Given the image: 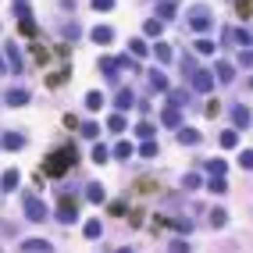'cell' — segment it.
<instances>
[{"label":"cell","mask_w":253,"mask_h":253,"mask_svg":"<svg viewBox=\"0 0 253 253\" xmlns=\"http://www.w3.org/2000/svg\"><path fill=\"white\" fill-rule=\"evenodd\" d=\"M72 164H75V146H61V150H54L47 160H43V175L47 178H61Z\"/></svg>","instance_id":"obj_1"},{"label":"cell","mask_w":253,"mask_h":253,"mask_svg":"<svg viewBox=\"0 0 253 253\" xmlns=\"http://www.w3.org/2000/svg\"><path fill=\"white\" fill-rule=\"evenodd\" d=\"M189 25L196 29V32H207V29L214 25V11L207 7V4H193L189 7Z\"/></svg>","instance_id":"obj_2"},{"label":"cell","mask_w":253,"mask_h":253,"mask_svg":"<svg viewBox=\"0 0 253 253\" xmlns=\"http://www.w3.org/2000/svg\"><path fill=\"white\" fill-rule=\"evenodd\" d=\"M189 86L196 89V93H211L214 75H211V72H203V68H193V72H189Z\"/></svg>","instance_id":"obj_3"},{"label":"cell","mask_w":253,"mask_h":253,"mask_svg":"<svg viewBox=\"0 0 253 253\" xmlns=\"http://www.w3.org/2000/svg\"><path fill=\"white\" fill-rule=\"evenodd\" d=\"M25 217L29 221H47V203L36 196H25Z\"/></svg>","instance_id":"obj_4"},{"label":"cell","mask_w":253,"mask_h":253,"mask_svg":"<svg viewBox=\"0 0 253 253\" xmlns=\"http://www.w3.org/2000/svg\"><path fill=\"white\" fill-rule=\"evenodd\" d=\"M57 217H61L64 225H75V221H78V207H75V200L61 196V203H57Z\"/></svg>","instance_id":"obj_5"},{"label":"cell","mask_w":253,"mask_h":253,"mask_svg":"<svg viewBox=\"0 0 253 253\" xmlns=\"http://www.w3.org/2000/svg\"><path fill=\"white\" fill-rule=\"evenodd\" d=\"M225 43H239V47H250V32L246 29H225Z\"/></svg>","instance_id":"obj_6"},{"label":"cell","mask_w":253,"mask_h":253,"mask_svg":"<svg viewBox=\"0 0 253 253\" xmlns=\"http://www.w3.org/2000/svg\"><path fill=\"white\" fill-rule=\"evenodd\" d=\"M214 78H217V82H232V78H235V68L228 64V61H217V64H214Z\"/></svg>","instance_id":"obj_7"},{"label":"cell","mask_w":253,"mask_h":253,"mask_svg":"<svg viewBox=\"0 0 253 253\" xmlns=\"http://www.w3.org/2000/svg\"><path fill=\"white\" fill-rule=\"evenodd\" d=\"M7 103H11V107H25V103H29V89H11Z\"/></svg>","instance_id":"obj_8"},{"label":"cell","mask_w":253,"mask_h":253,"mask_svg":"<svg viewBox=\"0 0 253 253\" xmlns=\"http://www.w3.org/2000/svg\"><path fill=\"white\" fill-rule=\"evenodd\" d=\"M132 103H136V97H132V89H121V93L114 97V107H118V111H129Z\"/></svg>","instance_id":"obj_9"},{"label":"cell","mask_w":253,"mask_h":253,"mask_svg":"<svg viewBox=\"0 0 253 253\" xmlns=\"http://www.w3.org/2000/svg\"><path fill=\"white\" fill-rule=\"evenodd\" d=\"M160 121H164L168 129H178V125H182V114H178V107H168L164 114H160Z\"/></svg>","instance_id":"obj_10"},{"label":"cell","mask_w":253,"mask_h":253,"mask_svg":"<svg viewBox=\"0 0 253 253\" xmlns=\"http://www.w3.org/2000/svg\"><path fill=\"white\" fill-rule=\"evenodd\" d=\"M178 143L196 146V143H200V132H196V129H182V125H178Z\"/></svg>","instance_id":"obj_11"},{"label":"cell","mask_w":253,"mask_h":253,"mask_svg":"<svg viewBox=\"0 0 253 253\" xmlns=\"http://www.w3.org/2000/svg\"><path fill=\"white\" fill-rule=\"evenodd\" d=\"M150 86L157 89V93H164V89H168V75L160 72V68H154V72H150Z\"/></svg>","instance_id":"obj_12"},{"label":"cell","mask_w":253,"mask_h":253,"mask_svg":"<svg viewBox=\"0 0 253 253\" xmlns=\"http://www.w3.org/2000/svg\"><path fill=\"white\" fill-rule=\"evenodd\" d=\"M0 143H4L7 150H21V146H25V136H18V132H7Z\"/></svg>","instance_id":"obj_13"},{"label":"cell","mask_w":253,"mask_h":253,"mask_svg":"<svg viewBox=\"0 0 253 253\" xmlns=\"http://www.w3.org/2000/svg\"><path fill=\"white\" fill-rule=\"evenodd\" d=\"M114 39V29L111 25H97L93 29V43H111Z\"/></svg>","instance_id":"obj_14"},{"label":"cell","mask_w":253,"mask_h":253,"mask_svg":"<svg viewBox=\"0 0 253 253\" xmlns=\"http://www.w3.org/2000/svg\"><path fill=\"white\" fill-rule=\"evenodd\" d=\"M232 121L239 125V129H246L250 125V107H232Z\"/></svg>","instance_id":"obj_15"},{"label":"cell","mask_w":253,"mask_h":253,"mask_svg":"<svg viewBox=\"0 0 253 253\" xmlns=\"http://www.w3.org/2000/svg\"><path fill=\"white\" fill-rule=\"evenodd\" d=\"M25 253H50V243H43V239H29Z\"/></svg>","instance_id":"obj_16"},{"label":"cell","mask_w":253,"mask_h":253,"mask_svg":"<svg viewBox=\"0 0 253 253\" xmlns=\"http://www.w3.org/2000/svg\"><path fill=\"white\" fill-rule=\"evenodd\" d=\"M100 72L107 75V78H114V72H118V61H114V57H100Z\"/></svg>","instance_id":"obj_17"},{"label":"cell","mask_w":253,"mask_h":253,"mask_svg":"<svg viewBox=\"0 0 253 253\" xmlns=\"http://www.w3.org/2000/svg\"><path fill=\"white\" fill-rule=\"evenodd\" d=\"M207 189H211L214 196H221V193H228V186H225V178H221V175H214L211 182H207Z\"/></svg>","instance_id":"obj_18"},{"label":"cell","mask_w":253,"mask_h":253,"mask_svg":"<svg viewBox=\"0 0 253 253\" xmlns=\"http://www.w3.org/2000/svg\"><path fill=\"white\" fill-rule=\"evenodd\" d=\"M132 154H136V150H132V143H125V139H121L118 146H114V157H118V160H129Z\"/></svg>","instance_id":"obj_19"},{"label":"cell","mask_w":253,"mask_h":253,"mask_svg":"<svg viewBox=\"0 0 253 253\" xmlns=\"http://www.w3.org/2000/svg\"><path fill=\"white\" fill-rule=\"evenodd\" d=\"M171 107H186V100H189V93H186V89H171Z\"/></svg>","instance_id":"obj_20"},{"label":"cell","mask_w":253,"mask_h":253,"mask_svg":"<svg viewBox=\"0 0 253 253\" xmlns=\"http://www.w3.org/2000/svg\"><path fill=\"white\" fill-rule=\"evenodd\" d=\"M86 107L89 111H100L103 107V93H97V89H93V93H86Z\"/></svg>","instance_id":"obj_21"},{"label":"cell","mask_w":253,"mask_h":253,"mask_svg":"<svg viewBox=\"0 0 253 253\" xmlns=\"http://www.w3.org/2000/svg\"><path fill=\"white\" fill-rule=\"evenodd\" d=\"M175 11H178V7H175V0H164V4L157 7V18H175Z\"/></svg>","instance_id":"obj_22"},{"label":"cell","mask_w":253,"mask_h":253,"mask_svg":"<svg viewBox=\"0 0 253 253\" xmlns=\"http://www.w3.org/2000/svg\"><path fill=\"white\" fill-rule=\"evenodd\" d=\"M211 225H214V228H225V225H228V214L221 211V207H217V211H211Z\"/></svg>","instance_id":"obj_23"},{"label":"cell","mask_w":253,"mask_h":253,"mask_svg":"<svg viewBox=\"0 0 253 253\" xmlns=\"http://www.w3.org/2000/svg\"><path fill=\"white\" fill-rule=\"evenodd\" d=\"M82 232H86V239H100L103 225H100V221H86V228H82Z\"/></svg>","instance_id":"obj_24"},{"label":"cell","mask_w":253,"mask_h":253,"mask_svg":"<svg viewBox=\"0 0 253 253\" xmlns=\"http://www.w3.org/2000/svg\"><path fill=\"white\" fill-rule=\"evenodd\" d=\"M0 182H4V189L11 193V189L18 186V171H15V168H11V171H4V178H0Z\"/></svg>","instance_id":"obj_25"},{"label":"cell","mask_w":253,"mask_h":253,"mask_svg":"<svg viewBox=\"0 0 253 253\" xmlns=\"http://www.w3.org/2000/svg\"><path fill=\"white\" fill-rule=\"evenodd\" d=\"M235 11H239V18H250L253 15V0H235Z\"/></svg>","instance_id":"obj_26"},{"label":"cell","mask_w":253,"mask_h":253,"mask_svg":"<svg viewBox=\"0 0 253 253\" xmlns=\"http://www.w3.org/2000/svg\"><path fill=\"white\" fill-rule=\"evenodd\" d=\"M86 196L93 200V203H103V200H107V193H103V186H89V193H86Z\"/></svg>","instance_id":"obj_27"},{"label":"cell","mask_w":253,"mask_h":253,"mask_svg":"<svg viewBox=\"0 0 253 253\" xmlns=\"http://www.w3.org/2000/svg\"><path fill=\"white\" fill-rule=\"evenodd\" d=\"M107 129L111 132H125V114H114V118L107 121Z\"/></svg>","instance_id":"obj_28"},{"label":"cell","mask_w":253,"mask_h":253,"mask_svg":"<svg viewBox=\"0 0 253 253\" xmlns=\"http://www.w3.org/2000/svg\"><path fill=\"white\" fill-rule=\"evenodd\" d=\"M217 50V43H211V39H196V54H214Z\"/></svg>","instance_id":"obj_29"},{"label":"cell","mask_w":253,"mask_h":253,"mask_svg":"<svg viewBox=\"0 0 253 253\" xmlns=\"http://www.w3.org/2000/svg\"><path fill=\"white\" fill-rule=\"evenodd\" d=\"M207 171H211V175H225V160H207Z\"/></svg>","instance_id":"obj_30"},{"label":"cell","mask_w":253,"mask_h":253,"mask_svg":"<svg viewBox=\"0 0 253 253\" xmlns=\"http://www.w3.org/2000/svg\"><path fill=\"white\" fill-rule=\"evenodd\" d=\"M182 189H200V175H182Z\"/></svg>","instance_id":"obj_31"},{"label":"cell","mask_w":253,"mask_h":253,"mask_svg":"<svg viewBox=\"0 0 253 253\" xmlns=\"http://www.w3.org/2000/svg\"><path fill=\"white\" fill-rule=\"evenodd\" d=\"M143 32H146V36H154V39H157V36H160V21H154V18H150V21L143 25Z\"/></svg>","instance_id":"obj_32"},{"label":"cell","mask_w":253,"mask_h":253,"mask_svg":"<svg viewBox=\"0 0 253 253\" xmlns=\"http://www.w3.org/2000/svg\"><path fill=\"white\" fill-rule=\"evenodd\" d=\"M239 164H243L246 171H253V150H243V154H239Z\"/></svg>","instance_id":"obj_33"},{"label":"cell","mask_w":253,"mask_h":253,"mask_svg":"<svg viewBox=\"0 0 253 253\" xmlns=\"http://www.w3.org/2000/svg\"><path fill=\"white\" fill-rule=\"evenodd\" d=\"M235 143H239V136H235V132H225V136H221V146H225V150H232Z\"/></svg>","instance_id":"obj_34"},{"label":"cell","mask_w":253,"mask_h":253,"mask_svg":"<svg viewBox=\"0 0 253 253\" xmlns=\"http://www.w3.org/2000/svg\"><path fill=\"white\" fill-rule=\"evenodd\" d=\"M157 57H160V61H171V47H168V43H157Z\"/></svg>","instance_id":"obj_35"},{"label":"cell","mask_w":253,"mask_h":253,"mask_svg":"<svg viewBox=\"0 0 253 253\" xmlns=\"http://www.w3.org/2000/svg\"><path fill=\"white\" fill-rule=\"evenodd\" d=\"M129 47H132V54H136V57H143L146 50H150V47H146V43H143V39H132V43H129Z\"/></svg>","instance_id":"obj_36"},{"label":"cell","mask_w":253,"mask_h":253,"mask_svg":"<svg viewBox=\"0 0 253 253\" xmlns=\"http://www.w3.org/2000/svg\"><path fill=\"white\" fill-rule=\"evenodd\" d=\"M139 154H143V157H157V143H150V139H146V143L139 146Z\"/></svg>","instance_id":"obj_37"},{"label":"cell","mask_w":253,"mask_h":253,"mask_svg":"<svg viewBox=\"0 0 253 253\" xmlns=\"http://www.w3.org/2000/svg\"><path fill=\"white\" fill-rule=\"evenodd\" d=\"M217 114H221V103L211 97V103H207V118H217Z\"/></svg>","instance_id":"obj_38"},{"label":"cell","mask_w":253,"mask_h":253,"mask_svg":"<svg viewBox=\"0 0 253 253\" xmlns=\"http://www.w3.org/2000/svg\"><path fill=\"white\" fill-rule=\"evenodd\" d=\"M239 64H243V68H253V50H243V54H239Z\"/></svg>","instance_id":"obj_39"},{"label":"cell","mask_w":253,"mask_h":253,"mask_svg":"<svg viewBox=\"0 0 253 253\" xmlns=\"http://www.w3.org/2000/svg\"><path fill=\"white\" fill-rule=\"evenodd\" d=\"M15 18H21V21L32 18V15H29V4H18V7H15Z\"/></svg>","instance_id":"obj_40"},{"label":"cell","mask_w":253,"mask_h":253,"mask_svg":"<svg viewBox=\"0 0 253 253\" xmlns=\"http://www.w3.org/2000/svg\"><path fill=\"white\" fill-rule=\"evenodd\" d=\"M93 160L100 164V160H107V146H93Z\"/></svg>","instance_id":"obj_41"},{"label":"cell","mask_w":253,"mask_h":253,"mask_svg":"<svg viewBox=\"0 0 253 253\" xmlns=\"http://www.w3.org/2000/svg\"><path fill=\"white\" fill-rule=\"evenodd\" d=\"M136 132H139L143 139H150V136H154V125H146V121H143V125H139V129H136Z\"/></svg>","instance_id":"obj_42"},{"label":"cell","mask_w":253,"mask_h":253,"mask_svg":"<svg viewBox=\"0 0 253 253\" xmlns=\"http://www.w3.org/2000/svg\"><path fill=\"white\" fill-rule=\"evenodd\" d=\"M7 61H11V68H15V72H18V68H21V61H18V54L11 50V47H7Z\"/></svg>","instance_id":"obj_43"},{"label":"cell","mask_w":253,"mask_h":253,"mask_svg":"<svg viewBox=\"0 0 253 253\" xmlns=\"http://www.w3.org/2000/svg\"><path fill=\"white\" fill-rule=\"evenodd\" d=\"M93 7H97V11H111L114 0H93Z\"/></svg>","instance_id":"obj_44"},{"label":"cell","mask_w":253,"mask_h":253,"mask_svg":"<svg viewBox=\"0 0 253 253\" xmlns=\"http://www.w3.org/2000/svg\"><path fill=\"white\" fill-rule=\"evenodd\" d=\"M97 132H100L97 125H82V136H89V139H97Z\"/></svg>","instance_id":"obj_45"},{"label":"cell","mask_w":253,"mask_h":253,"mask_svg":"<svg viewBox=\"0 0 253 253\" xmlns=\"http://www.w3.org/2000/svg\"><path fill=\"white\" fill-rule=\"evenodd\" d=\"M171 253H189V246H186V243H175V246H171Z\"/></svg>","instance_id":"obj_46"},{"label":"cell","mask_w":253,"mask_h":253,"mask_svg":"<svg viewBox=\"0 0 253 253\" xmlns=\"http://www.w3.org/2000/svg\"><path fill=\"white\" fill-rule=\"evenodd\" d=\"M0 75H4V61H0Z\"/></svg>","instance_id":"obj_47"},{"label":"cell","mask_w":253,"mask_h":253,"mask_svg":"<svg viewBox=\"0 0 253 253\" xmlns=\"http://www.w3.org/2000/svg\"><path fill=\"white\" fill-rule=\"evenodd\" d=\"M118 253H132V250H118Z\"/></svg>","instance_id":"obj_48"},{"label":"cell","mask_w":253,"mask_h":253,"mask_svg":"<svg viewBox=\"0 0 253 253\" xmlns=\"http://www.w3.org/2000/svg\"><path fill=\"white\" fill-rule=\"evenodd\" d=\"M250 89H253V78H250Z\"/></svg>","instance_id":"obj_49"},{"label":"cell","mask_w":253,"mask_h":253,"mask_svg":"<svg viewBox=\"0 0 253 253\" xmlns=\"http://www.w3.org/2000/svg\"><path fill=\"white\" fill-rule=\"evenodd\" d=\"M18 4H25V0H18Z\"/></svg>","instance_id":"obj_50"}]
</instances>
